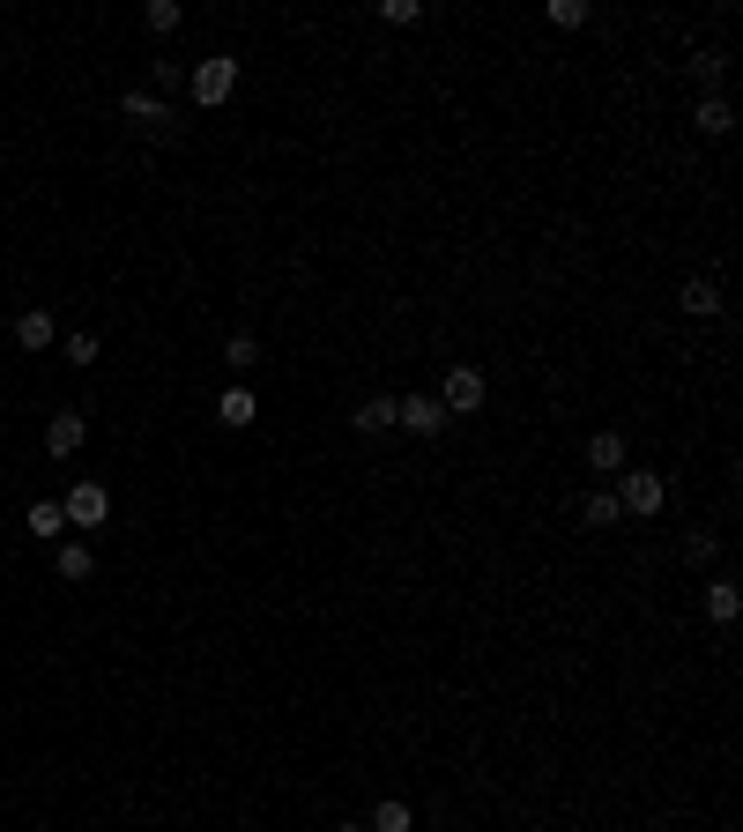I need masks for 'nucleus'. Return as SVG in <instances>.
Returning a JSON list of instances; mask_svg holds the SVG:
<instances>
[{"instance_id": "nucleus-22", "label": "nucleus", "mask_w": 743, "mask_h": 832, "mask_svg": "<svg viewBox=\"0 0 743 832\" xmlns=\"http://www.w3.org/2000/svg\"><path fill=\"white\" fill-rule=\"evenodd\" d=\"M60 349H68V365H98V335H68Z\"/></svg>"}, {"instance_id": "nucleus-2", "label": "nucleus", "mask_w": 743, "mask_h": 832, "mask_svg": "<svg viewBox=\"0 0 743 832\" xmlns=\"http://www.w3.org/2000/svg\"><path fill=\"white\" fill-rule=\"evenodd\" d=\"M186 90H194V104H201V112H216V104L231 98V90H238V60H231V52L201 60V68L186 74Z\"/></svg>"}, {"instance_id": "nucleus-23", "label": "nucleus", "mask_w": 743, "mask_h": 832, "mask_svg": "<svg viewBox=\"0 0 743 832\" xmlns=\"http://www.w3.org/2000/svg\"><path fill=\"white\" fill-rule=\"evenodd\" d=\"M417 16H424L417 0H379V23H417Z\"/></svg>"}, {"instance_id": "nucleus-19", "label": "nucleus", "mask_w": 743, "mask_h": 832, "mask_svg": "<svg viewBox=\"0 0 743 832\" xmlns=\"http://www.w3.org/2000/svg\"><path fill=\"white\" fill-rule=\"evenodd\" d=\"M223 365H231V372L261 365V343H253V335H231V343H223Z\"/></svg>"}, {"instance_id": "nucleus-10", "label": "nucleus", "mask_w": 743, "mask_h": 832, "mask_svg": "<svg viewBox=\"0 0 743 832\" xmlns=\"http://www.w3.org/2000/svg\"><path fill=\"white\" fill-rule=\"evenodd\" d=\"M216 416H223V432H246L253 416H261V402H253V394H246V387H223Z\"/></svg>"}, {"instance_id": "nucleus-15", "label": "nucleus", "mask_w": 743, "mask_h": 832, "mask_svg": "<svg viewBox=\"0 0 743 832\" xmlns=\"http://www.w3.org/2000/svg\"><path fill=\"white\" fill-rule=\"evenodd\" d=\"M365 832H417V818H409V803H401V795H387V803L372 810Z\"/></svg>"}, {"instance_id": "nucleus-6", "label": "nucleus", "mask_w": 743, "mask_h": 832, "mask_svg": "<svg viewBox=\"0 0 743 832\" xmlns=\"http://www.w3.org/2000/svg\"><path fill=\"white\" fill-rule=\"evenodd\" d=\"M82 439H90V424H82V416H45V454L52 461H74V454H82Z\"/></svg>"}, {"instance_id": "nucleus-12", "label": "nucleus", "mask_w": 743, "mask_h": 832, "mask_svg": "<svg viewBox=\"0 0 743 832\" xmlns=\"http://www.w3.org/2000/svg\"><path fill=\"white\" fill-rule=\"evenodd\" d=\"M699 134H706V142H721V134H729V126H736V112H729V98H699Z\"/></svg>"}, {"instance_id": "nucleus-3", "label": "nucleus", "mask_w": 743, "mask_h": 832, "mask_svg": "<svg viewBox=\"0 0 743 832\" xmlns=\"http://www.w3.org/2000/svg\"><path fill=\"white\" fill-rule=\"evenodd\" d=\"M395 424H401V432H417V439H439L454 416L439 409V394H401V402H395Z\"/></svg>"}, {"instance_id": "nucleus-14", "label": "nucleus", "mask_w": 743, "mask_h": 832, "mask_svg": "<svg viewBox=\"0 0 743 832\" xmlns=\"http://www.w3.org/2000/svg\"><path fill=\"white\" fill-rule=\"evenodd\" d=\"M52 335H60V327H52V313H38V305L16 319V343H23V349H52Z\"/></svg>"}, {"instance_id": "nucleus-5", "label": "nucleus", "mask_w": 743, "mask_h": 832, "mask_svg": "<svg viewBox=\"0 0 743 832\" xmlns=\"http://www.w3.org/2000/svg\"><path fill=\"white\" fill-rule=\"evenodd\" d=\"M60 514H68L74 528H104V514H112V490H104V484H74L68 498H60Z\"/></svg>"}, {"instance_id": "nucleus-18", "label": "nucleus", "mask_w": 743, "mask_h": 832, "mask_svg": "<svg viewBox=\"0 0 743 832\" xmlns=\"http://www.w3.org/2000/svg\"><path fill=\"white\" fill-rule=\"evenodd\" d=\"M387 424H395V394H372L357 409V432H387Z\"/></svg>"}, {"instance_id": "nucleus-20", "label": "nucleus", "mask_w": 743, "mask_h": 832, "mask_svg": "<svg viewBox=\"0 0 743 832\" xmlns=\"http://www.w3.org/2000/svg\"><path fill=\"white\" fill-rule=\"evenodd\" d=\"M142 23L156 30V38H164V30H179V0H149V8H142Z\"/></svg>"}, {"instance_id": "nucleus-8", "label": "nucleus", "mask_w": 743, "mask_h": 832, "mask_svg": "<svg viewBox=\"0 0 743 832\" xmlns=\"http://www.w3.org/2000/svg\"><path fill=\"white\" fill-rule=\"evenodd\" d=\"M588 468L594 476H624V432H594L588 439Z\"/></svg>"}, {"instance_id": "nucleus-16", "label": "nucleus", "mask_w": 743, "mask_h": 832, "mask_svg": "<svg viewBox=\"0 0 743 832\" xmlns=\"http://www.w3.org/2000/svg\"><path fill=\"white\" fill-rule=\"evenodd\" d=\"M580 520H588V528H618V498H610V490H588V498H580Z\"/></svg>"}, {"instance_id": "nucleus-9", "label": "nucleus", "mask_w": 743, "mask_h": 832, "mask_svg": "<svg viewBox=\"0 0 743 832\" xmlns=\"http://www.w3.org/2000/svg\"><path fill=\"white\" fill-rule=\"evenodd\" d=\"M60 580H68V588H82V580H90V572H98V550H90V542H60Z\"/></svg>"}, {"instance_id": "nucleus-25", "label": "nucleus", "mask_w": 743, "mask_h": 832, "mask_svg": "<svg viewBox=\"0 0 743 832\" xmlns=\"http://www.w3.org/2000/svg\"><path fill=\"white\" fill-rule=\"evenodd\" d=\"M343 832H365V825H349V818H343Z\"/></svg>"}, {"instance_id": "nucleus-13", "label": "nucleus", "mask_w": 743, "mask_h": 832, "mask_svg": "<svg viewBox=\"0 0 743 832\" xmlns=\"http://www.w3.org/2000/svg\"><path fill=\"white\" fill-rule=\"evenodd\" d=\"M676 305H684V313H692V319H714V313H721V291H714V283H706V275H692Z\"/></svg>"}, {"instance_id": "nucleus-4", "label": "nucleus", "mask_w": 743, "mask_h": 832, "mask_svg": "<svg viewBox=\"0 0 743 832\" xmlns=\"http://www.w3.org/2000/svg\"><path fill=\"white\" fill-rule=\"evenodd\" d=\"M439 409L446 416H476V409H484V372L454 365V372H446V387H439Z\"/></svg>"}, {"instance_id": "nucleus-24", "label": "nucleus", "mask_w": 743, "mask_h": 832, "mask_svg": "<svg viewBox=\"0 0 743 832\" xmlns=\"http://www.w3.org/2000/svg\"><path fill=\"white\" fill-rule=\"evenodd\" d=\"M684 558H692V565H714V558H721V536H692V542H684Z\"/></svg>"}, {"instance_id": "nucleus-21", "label": "nucleus", "mask_w": 743, "mask_h": 832, "mask_svg": "<svg viewBox=\"0 0 743 832\" xmlns=\"http://www.w3.org/2000/svg\"><path fill=\"white\" fill-rule=\"evenodd\" d=\"M550 23H558V30H580V23H588V0H550Z\"/></svg>"}, {"instance_id": "nucleus-11", "label": "nucleus", "mask_w": 743, "mask_h": 832, "mask_svg": "<svg viewBox=\"0 0 743 832\" xmlns=\"http://www.w3.org/2000/svg\"><path fill=\"white\" fill-rule=\"evenodd\" d=\"M736 610H743L736 580H706V617H714V625H736Z\"/></svg>"}, {"instance_id": "nucleus-7", "label": "nucleus", "mask_w": 743, "mask_h": 832, "mask_svg": "<svg viewBox=\"0 0 743 832\" xmlns=\"http://www.w3.org/2000/svg\"><path fill=\"white\" fill-rule=\"evenodd\" d=\"M120 112H126L134 126H164V134H172V112H164V98H156V90H126Z\"/></svg>"}, {"instance_id": "nucleus-1", "label": "nucleus", "mask_w": 743, "mask_h": 832, "mask_svg": "<svg viewBox=\"0 0 743 832\" xmlns=\"http://www.w3.org/2000/svg\"><path fill=\"white\" fill-rule=\"evenodd\" d=\"M610 498H618V514H640V520H654V514L669 506V484L654 476V468H624Z\"/></svg>"}, {"instance_id": "nucleus-17", "label": "nucleus", "mask_w": 743, "mask_h": 832, "mask_svg": "<svg viewBox=\"0 0 743 832\" xmlns=\"http://www.w3.org/2000/svg\"><path fill=\"white\" fill-rule=\"evenodd\" d=\"M30 536H60V528H68V514H60V498H38V506H30Z\"/></svg>"}]
</instances>
